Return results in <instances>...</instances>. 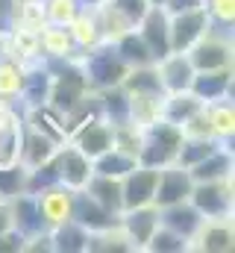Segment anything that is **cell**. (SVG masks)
I'll use <instances>...</instances> for the list:
<instances>
[{"instance_id":"1","label":"cell","mask_w":235,"mask_h":253,"mask_svg":"<svg viewBox=\"0 0 235 253\" xmlns=\"http://www.w3.org/2000/svg\"><path fill=\"white\" fill-rule=\"evenodd\" d=\"M79 68H82V77H85L91 91H103V88L120 85L126 71H129V65L120 59V53L115 50L112 42H103V44L85 50L82 59H79Z\"/></svg>"},{"instance_id":"2","label":"cell","mask_w":235,"mask_h":253,"mask_svg":"<svg viewBox=\"0 0 235 253\" xmlns=\"http://www.w3.org/2000/svg\"><path fill=\"white\" fill-rule=\"evenodd\" d=\"M182 129L165 118L153 121L150 126H144V141H141V150H138V165H147V168H168L176 165V153H179V144H182Z\"/></svg>"},{"instance_id":"3","label":"cell","mask_w":235,"mask_h":253,"mask_svg":"<svg viewBox=\"0 0 235 253\" xmlns=\"http://www.w3.org/2000/svg\"><path fill=\"white\" fill-rule=\"evenodd\" d=\"M194 71H224L233 68V30L209 27V33L188 50Z\"/></svg>"},{"instance_id":"4","label":"cell","mask_w":235,"mask_h":253,"mask_svg":"<svg viewBox=\"0 0 235 253\" xmlns=\"http://www.w3.org/2000/svg\"><path fill=\"white\" fill-rule=\"evenodd\" d=\"M194 209L206 218H233V177L230 180H215V183H194L188 194Z\"/></svg>"},{"instance_id":"5","label":"cell","mask_w":235,"mask_h":253,"mask_svg":"<svg viewBox=\"0 0 235 253\" xmlns=\"http://www.w3.org/2000/svg\"><path fill=\"white\" fill-rule=\"evenodd\" d=\"M171 15V12H168ZM212 27V18L203 6L197 9H185V12H174L171 15V50L176 53H188Z\"/></svg>"},{"instance_id":"6","label":"cell","mask_w":235,"mask_h":253,"mask_svg":"<svg viewBox=\"0 0 235 253\" xmlns=\"http://www.w3.org/2000/svg\"><path fill=\"white\" fill-rule=\"evenodd\" d=\"M135 30L144 39L153 62H159L162 56L171 53V15L165 6H147V12L138 18Z\"/></svg>"},{"instance_id":"7","label":"cell","mask_w":235,"mask_h":253,"mask_svg":"<svg viewBox=\"0 0 235 253\" xmlns=\"http://www.w3.org/2000/svg\"><path fill=\"white\" fill-rule=\"evenodd\" d=\"M53 162H56L59 183L68 186L71 191H82L85 183L91 180V174H94V159L85 156V153H82L79 147H74L71 141H65V144L59 147L56 156H53Z\"/></svg>"},{"instance_id":"8","label":"cell","mask_w":235,"mask_h":253,"mask_svg":"<svg viewBox=\"0 0 235 253\" xmlns=\"http://www.w3.org/2000/svg\"><path fill=\"white\" fill-rule=\"evenodd\" d=\"M68 141L74 147H79L85 156L97 159L100 153H106L109 147H115V126L109 124L106 118H88L82 124H77L71 132H68Z\"/></svg>"},{"instance_id":"9","label":"cell","mask_w":235,"mask_h":253,"mask_svg":"<svg viewBox=\"0 0 235 253\" xmlns=\"http://www.w3.org/2000/svg\"><path fill=\"white\" fill-rule=\"evenodd\" d=\"M191 189H194V180H191L188 168H179V165L159 168L156 191H153V206L156 209H165V206L182 203V200H188Z\"/></svg>"},{"instance_id":"10","label":"cell","mask_w":235,"mask_h":253,"mask_svg":"<svg viewBox=\"0 0 235 253\" xmlns=\"http://www.w3.org/2000/svg\"><path fill=\"white\" fill-rule=\"evenodd\" d=\"M156 168L147 165H135L129 174L120 177V200H123V212L126 209H138V206H150L153 203V191H156Z\"/></svg>"},{"instance_id":"11","label":"cell","mask_w":235,"mask_h":253,"mask_svg":"<svg viewBox=\"0 0 235 253\" xmlns=\"http://www.w3.org/2000/svg\"><path fill=\"white\" fill-rule=\"evenodd\" d=\"M74 194L77 191H71L62 183H56V186H50V189L36 194L39 215H41V221H44L47 230H53V227H59V224H65V221L74 218Z\"/></svg>"},{"instance_id":"12","label":"cell","mask_w":235,"mask_h":253,"mask_svg":"<svg viewBox=\"0 0 235 253\" xmlns=\"http://www.w3.org/2000/svg\"><path fill=\"white\" fill-rule=\"evenodd\" d=\"M118 227H120L123 236L129 239L132 251H144L147 242H150V236H153L156 227H159V209H156L153 203H150V206H138V209H126V212H120Z\"/></svg>"},{"instance_id":"13","label":"cell","mask_w":235,"mask_h":253,"mask_svg":"<svg viewBox=\"0 0 235 253\" xmlns=\"http://www.w3.org/2000/svg\"><path fill=\"white\" fill-rule=\"evenodd\" d=\"M6 206H9V224H12V230L21 233L24 239H33V236H39V233H50V230L44 227L41 215H39L36 194L21 191V194H15L12 200H6Z\"/></svg>"},{"instance_id":"14","label":"cell","mask_w":235,"mask_h":253,"mask_svg":"<svg viewBox=\"0 0 235 253\" xmlns=\"http://www.w3.org/2000/svg\"><path fill=\"white\" fill-rule=\"evenodd\" d=\"M74 221H77L79 227H85L88 233H103V230L118 227L120 215H118V212H109L106 206H100L91 194L77 191V194H74Z\"/></svg>"},{"instance_id":"15","label":"cell","mask_w":235,"mask_h":253,"mask_svg":"<svg viewBox=\"0 0 235 253\" xmlns=\"http://www.w3.org/2000/svg\"><path fill=\"white\" fill-rule=\"evenodd\" d=\"M235 242L233 233V218H215V221H203V227L197 230V236L191 239V251L200 253H230Z\"/></svg>"},{"instance_id":"16","label":"cell","mask_w":235,"mask_h":253,"mask_svg":"<svg viewBox=\"0 0 235 253\" xmlns=\"http://www.w3.org/2000/svg\"><path fill=\"white\" fill-rule=\"evenodd\" d=\"M156 74H159V80H162L165 94L188 91V88H191V80H194V65L188 59V53L171 50L168 56H162V59L156 62Z\"/></svg>"},{"instance_id":"17","label":"cell","mask_w":235,"mask_h":253,"mask_svg":"<svg viewBox=\"0 0 235 253\" xmlns=\"http://www.w3.org/2000/svg\"><path fill=\"white\" fill-rule=\"evenodd\" d=\"M197 100H203L206 106L224 97H233V68L224 71H194L191 88H188Z\"/></svg>"},{"instance_id":"18","label":"cell","mask_w":235,"mask_h":253,"mask_svg":"<svg viewBox=\"0 0 235 253\" xmlns=\"http://www.w3.org/2000/svg\"><path fill=\"white\" fill-rule=\"evenodd\" d=\"M21 141H24V112L12 106L0 118V168L21 162Z\"/></svg>"},{"instance_id":"19","label":"cell","mask_w":235,"mask_h":253,"mask_svg":"<svg viewBox=\"0 0 235 253\" xmlns=\"http://www.w3.org/2000/svg\"><path fill=\"white\" fill-rule=\"evenodd\" d=\"M203 221H206V218L194 209L191 200H182V203H174V206L159 209V224L168 227V230H174L176 236H182L188 245H191V239L197 236V230L203 227Z\"/></svg>"},{"instance_id":"20","label":"cell","mask_w":235,"mask_h":253,"mask_svg":"<svg viewBox=\"0 0 235 253\" xmlns=\"http://www.w3.org/2000/svg\"><path fill=\"white\" fill-rule=\"evenodd\" d=\"M39 47H41V59H74L79 62L82 53L77 50L68 27H56V24H44L39 30Z\"/></svg>"},{"instance_id":"21","label":"cell","mask_w":235,"mask_h":253,"mask_svg":"<svg viewBox=\"0 0 235 253\" xmlns=\"http://www.w3.org/2000/svg\"><path fill=\"white\" fill-rule=\"evenodd\" d=\"M88 9L94 12V21H97V27H100L103 42H115V39H120L123 33L135 30V21H132L120 6H115L112 0H103V3L88 6Z\"/></svg>"},{"instance_id":"22","label":"cell","mask_w":235,"mask_h":253,"mask_svg":"<svg viewBox=\"0 0 235 253\" xmlns=\"http://www.w3.org/2000/svg\"><path fill=\"white\" fill-rule=\"evenodd\" d=\"M24 124L39 129L41 135L53 138L56 144L68 141V126H65V115L56 112L50 103H41V106H33V109H24Z\"/></svg>"},{"instance_id":"23","label":"cell","mask_w":235,"mask_h":253,"mask_svg":"<svg viewBox=\"0 0 235 253\" xmlns=\"http://www.w3.org/2000/svg\"><path fill=\"white\" fill-rule=\"evenodd\" d=\"M62 144H56L53 138L41 135L39 129L24 124V141H21V165L24 168H36L41 162H50L56 156V150Z\"/></svg>"},{"instance_id":"24","label":"cell","mask_w":235,"mask_h":253,"mask_svg":"<svg viewBox=\"0 0 235 253\" xmlns=\"http://www.w3.org/2000/svg\"><path fill=\"white\" fill-rule=\"evenodd\" d=\"M188 174H191V180H194V183L230 180V177H233V150H227V147L221 144V147H218L215 153H209L203 162L191 165V168H188Z\"/></svg>"},{"instance_id":"25","label":"cell","mask_w":235,"mask_h":253,"mask_svg":"<svg viewBox=\"0 0 235 253\" xmlns=\"http://www.w3.org/2000/svg\"><path fill=\"white\" fill-rule=\"evenodd\" d=\"M206 115H209V126H212V135L227 147L233 150V132H235V109H233V97H224V100H215L206 106Z\"/></svg>"},{"instance_id":"26","label":"cell","mask_w":235,"mask_h":253,"mask_svg":"<svg viewBox=\"0 0 235 253\" xmlns=\"http://www.w3.org/2000/svg\"><path fill=\"white\" fill-rule=\"evenodd\" d=\"M68 33H71V39H74V44H77V50H79V53H85V50H91V47L103 44L100 27H97L94 12H91L88 6H82V9L77 12V18L68 24Z\"/></svg>"},{"instance_id":"27","label":"cell","mask_w":235,"mask_h":253,"mask_svg":"<svg viewBox=\"0 0 235 253\" xmlns=\"http://www.w3.org/2000/svg\"><path fill=\"white\" fill-rule=\"evenodd\" d=\"M6 42H9V56L21 59V62H36L41 59V47H39V30H27V27H9L6 30Z\"/></svg>"},{"instance_id":"28","label":"cell","mask_w":235,"mask_h":253,"mask_svg":"<svg viewBox=\"0 0 235 253\" xmlns=\"http://www.w3.org/2000/svg\"><path fill=\"white\" fill-rule=\"evenodd\" d=\"M85 194H91L100 206H106L109 212H123V200H120V180L118 177H103V174H91V180L85 183Z\"/></svg>"},{"instance_id":"29","label":"cell","mask_w":235,"mask_h":253,"mask_svg":"<svg viewBox=\"0 0 235 253\" xmlns=\"http://www.w3.org/2000/svg\"><path fill=\"white\" fill-rule=\"evenodd\" d=\"M88 230L79 227L74 218L59 224L50 230V242H53V251H65V253H85L88 251Z\"/></svg>"},{"instance_id":"30","label":"cell","mask_w":235,"mask_h":253,"mask_svg":"<svg viewBox=\"0 0 235 253\" xmlns=\"http://www.w3.org/2000/svg\"><path fill=\"white\" fill-rule=\"evenodd\" d=\"M203 106L206 103L197 100L191 91H174V94H165V100H162V118L176 124V126H182L197 109H203Z\"/></svg>"},{"instance_id":"31","label":"cell","mask_w":235,"mask_h":253,"mask_svg":"<svg viewBox=\"0 0 235 253\" xmlns=\"http://www.w3.org/2000/svg\"><path fill=\"white\" fill-rule=\"evenodd\" d=\"M165 94H129V121L138 126H150L162 118Z\"/></svg>"},{"instance_id":"32","label":"cell","mask_w":235,"mask_h":253,"mask_svg":"<svg viewBox=\"0 0 235 253\" xmlns=\"http://www.w3.org/2000/svg\"><path fill=\"white\" fill-rule=\"evenodd\" d=\"M112 44H115V50L120 53V59L129 65V68H138V65H153V56H150V50H147L144 39L138 36V30L123 33V36H120V39H115Z\"/></svg>"},{"instance_id":"33","label":"cell","mask_w":235,"mask_h":253,"mask_svg":"<svg viewBox=\"0 0 235 253\" xmlns=\"http://www.w3.org/2000/svg\"><path fill=\"white\" fill-rule=\"evenodd\" d=\"M138 165V159L135 156H129V153H123V150H118V147H109L106 153H100L97 159H94V174H103V177H123V174H129L132 168Z\"/></svg>"},{"instance_id":"34","label":"cell","mask_w":235,"mask_h":253,"mask_svg":"<svg viewBox=\"0 0 235 253\" xmlns=\"http://www.w3.org/2000/svg\"><path fill=\"white\" fill-rule=\"evenodd\" d=\"M44 24H47V18H44V0H15L12 3V21H9V27L41 30Z\"/></svg>"},{"instance_id":"35","label":"cell","mask_w":235,"mask_h":253,"mask_svg":"<svg viewBox=\"0 0 235 253\" xmlns=\"http://www.w3.org/2000/svg\"><path fill=\"white\" fill-rule=\"evenodd\" d=\"M221 147L218 138H182L179 153H176V165L179 168H191L197 162H203L209 153H215Z\"/></svg>"},{"instance_id":"36","label":"cell","mask_w":235,"mask_h":253,"mask_svg":"<svg viewBox=\"0 0 235 253\" xmlns=\"http://www.w3.org/2000/svg\"><path fill=\"white\" fill-rule=\"evenodd\" d=\"M123 253V251H132L129 239L123 236L120 227H112V230H103V233H91L88 236V253Z\"/></svg>"},{"instance_id":"37","label":"cell","mask_w":235,"mask_h":253,"mask_svg":"<svg viewBox=\"0 0 235 253\" xmlns=\"http://www.w3.org/2000/svg\"><path fill=\"white\" fill-rule=\"evenodd\" d=\"M144 251H150V253H185V251H191V245L182 236H176L174 230H168V227L159 224Z\"/></svg>"},{"instance_id":"38","label":"cell","mask_w":235,"mask_h":253,"mask_svg":"<svg viewBox=\"0 0 235 253\" xmlns=\"http://www.w3.org/2000/svg\"><path fill=\"white\" fill-rule=\"evenodd\" d=\"M141 141H144V126L132 124V121H123L115 126V147L135 156L138 159V150H141Z\"/></svg>"},{"instance_id":"39","label":"cell","mask_w":235,"mask_h":253,"mask_svg":"<svg viewBox=\"0 0 235 253\" xmlns=\"http://www.w3.org/2000/svg\"><path fill=\"white\" fill-rule=\"evenodd\" d=\"M21 191H27V168L21 162L0 168V200H12Z\"/></svg>"},{"instance_id":"40","label":"cell","mask_w":235,"mask_h":253,"mask_svg":"<svg viewBox=\"0 0 235 253\" xmlns=\"http://www.w3.org/2000/svg\"><path fill=\"white\" fill-rule=\"evenodd\" d=\"M59 183V174H56V162H41L36 168H27V191L30 194H39V191L50 189Z\"/></svg>"},{"instance_id":"41","label":"cell","mask_w":235,"mask_h":253,"mask_svg":"<svg viewBox=\"0 0 235 253\" xmlns=\"http://www.w3.org/2000/svg\"><path fill=\"white\" fill-rule=\"evenodd\" d=\"M79 9H82L79 0H44V18L47 24H56V27H68Z\"/></svg>"},{"instance_id":"42","label":"cell","mask_w":235,"mask_h":253,"mask_svg":"<svg viewBox=\"0 0 235 253\" xmlns=\"http://www.w3.org/2000/svg\"><path fill=\"white\" fill-rule=\"evenodd\" d=\"M203 9L209 12V18H212L215 27H227V30H233L235 0H203Z\"/></svg>"},{"instance_id":"43","label":"cell","mask_w":235,"mask_h":253,"mask_svg":"<svg viewBox=\"0 0 235 253\" xmlns=\"http://www.w3.org/2000/svg\"><path fill=\"white\" fill-rule=\"evenodd\" d=\"M182 129V135L185 138H215L212 135V126H209V115H206V106L203 109H197L185 124L179 126Z\"/></svg>"},{"instance_id":"44","label":"cell","mask_w":235,"mask_h":253,"mask_svg":"<svg viewBox=\"0 0 235 253\" xmlns=\"http://www.w3.org/2000/svg\"><path fill=\"white\" fill-rule=\"evenodd\" d=\"M112 3H115V6H120V9H123V12L135 21V24H138V18L147 12V0H112Z\"/></svg>"},{"instance_id":"45","label":"cell","mask_w":235,"mask_h":253,"mask_svg":"<svg viewBox=\"0 0 235 253\" xmlns=\"http://www.w3.org/2000/svg\"><path fill=\"white\" fill-rule=\"evenodd\" d=\"M203 6V0H165V9L174 15V12H185V9H197Z\"/></svg>"},{"instance_id":"46","label":"cell","mask_w":235,"mask_h":253,"mask_svg":"<svg viewBox=\"0 0 235 253\" xmlns=\"http://www.w3.org/2000/svg\"><path fill=\"white\" fill-rule=\"evenodd\" d=\"M6 230H12V224H9V206H6V200H0V239H3Z\"/></svg>"},{"instance_id":"47","label":"cell","mask_w":235,"mask_h":253,"mask_svg":"<svg viewBox=\"0 0 235 253\" xmlns=\"http://www.w3.org/2000/svg\"><path fill=\"white\" fill-rule=\"evenodd\" d=\"M9 53V42H6V30H0V56Z\"/></svg>"},{"instance_id":"48","label":"cell","mask_w":235,"mask_h":253,"mask_svg":"<svg viewBox=\"0 0 235 253\" xmlns=\"http://www.w3.org/2000/svg\"><path fill=\"white\" fill-rule=\"evenodd\" d=\"M82 6H97V3H103V0H79Z\"/></svg>"},{"instance_id":"49","label":"cell","mask_w":235,"mask_h":253,"mask_svg":"<svg viewBox=\"0 0 235 253\" xmlns=\"http://www.w3.org/2000/svg\"><path fill=\"white\" fill-rule=\"evenodd\" d=\"M147 6H165V0H147Z\"/></svg>"}]
</instances>
